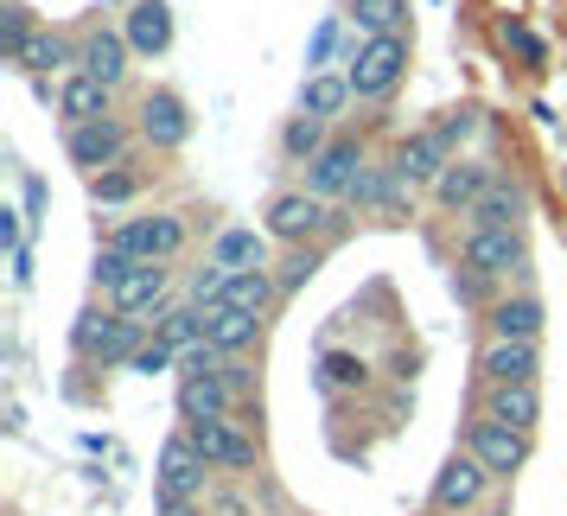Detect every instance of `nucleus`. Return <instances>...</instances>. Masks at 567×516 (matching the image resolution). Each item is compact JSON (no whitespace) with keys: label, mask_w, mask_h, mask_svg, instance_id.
Wrapping results in <instances>:
<instances>
[{"label":"nucleus","mask_w":567,"mask_h":516,"mask_svg":"<svg viewBox=\"0 0 567 516\" xmlns=\"http://www.w3.org/2000/svg\"><path fill=\"white\" fill-rule=\"evenodd\" d=\"M344 78H351V96H358V103H383L389 90L409 78V39H402V32H395V39H358Z\"/></svg>","instance_id":"obj_1"},{"label":"nucleus","mask_w":567,"mask_h":516,"mask_svg":"<svg viewBox=\"0 0 567 516\" xmlns=\"http://www.w3.org/2000/svg\"><path fill=\"white\" fill-rule=\"evenodd\" d=\"M338 210L319 198V192H275L268 198V210H261V230H268V242H287V249H307L319 230H332Z\"/></svg>","instance_id":"obj_2"},{"label":"nucleus","mask_w":567,"mask_h":516,"mask_svg":"<svg viewBox=\"0 0 567 516\" xmlns=\"http://www.w3.org/2000/svg\"><path fill=\"white\" fill-rule=\"evenodd\" d=\"M275 293H281V281H275V268H243V275H198V287H192V307H205V312H268L275 307Z\"/></svg>","instance_id":"obj_3"},{"label":"nucleus","mask_w":567,"mask_h":516,"mask_svg":"<svg viewBox=\"0 0 567 516\" xmlns=\"http://www.w3.org/2000/svg\"><path fill=\"white\" fill-rule=\"evenodd\" d=\"M71 344H78V358L90 363H134V351L147 344V319H122V312H83L78 332H71Z\"/></svg>","instance_id":"obj_4"},{"label":"nucleus","mask_w":567,"mask_h":516,"mask_svg":"<svg viewBox=\"0 0 567 516\" xmlns=\"http://www.w3.org/2000/svg\"><path fill=\"white\" fill-rule=\"evenodd\" d=\"M185 236H192V224L179 210H154V217H128L122 230H109V249L128 261H173L185 249Z\"/></svg>","instance_id":"obj_5"},{"label":"nucleus","mask_w":567,"mask_h":516,"mask_svg":"<svg viewBox=\"0 0 567 516\" xmlns=\"http://www.w3.org/2000/svg\"><path fill=\"white\" fill-rule=\"evenodd\" d=\"M154 491L159 497H179V504H205L210 491V460L192 446V434H173L159 446V465H154Z\"/></svg>","instance_id":"obj_6"},{"label":"nucleus","mask_w":567,"mask_h":516,"mask_svg":"<svg viewBox=\"0 0 567 516\" xmlns=\"http://www.w3.org/2000/svg\"><path fill=\"white\" fill-rule=\"evenodd\" d=\"M460 261L478 281H511L529 268V242H523V230H465Z\"/></svg>","instance_id":"obj_7"},{"label":"nucleus","mask_w":567,"mask_h":516,"mask_svg":"<svg viewBox=\"0 0 567 516\" xmlns=\"http://www.w3.org/2000/svg\"><path fill=\"white\" fill-rule=\"evenodd\" d=\"M465 453L485 465L497 485H504V478H516V472L529 465V434H516V427H504V421L478 414V421L465 427Z\"/></svg>","instance_id":"obj_8"},{"label":"nucleus","mask_w":567,"mask_h":516,"mask_svg":"<svg viewBox=\"0 0 567 516\" xmlns=\"http://www.w3.org/2000/svg\"><path fill=\"white\" fill-rule=\"evenodd\" d=\"M491 478L485 465L472 460V453H453V460L434 472V491H427V504H434V516H460V510H478L491 497Z\"/></svg>","instance_id":"obj_9"},{"label":"nucleus","mask_w":567,"mask_h":516,"mask_svg":"<svg viewBox=\"0 0 567 516\" xmlns=\"http://www.w3.org/2000/svg\"><path fill=\"white\" fill-rule=\"evenodd\" d=\"M64 154H71V166H83L90 179H96V173H109V166H128V122L103 115V122L64 128Z\"/></svg>","instance_id":"obj_10"},{"label":"nucleus","mask_w":567,"mask_h":516,"mask_svg":"<svg viewBox=\"0 0 567 516\" xmlns=\"http://www.w3.org/2000/svg\"><path fill=\"white\" fill-rule=\"evenodd\" d=\"M185 434H192V446H198L217 472H256V460H261L256 434H249L236 414H224V421H192Z\"/></svg>","instance_id":"obj_11"},{"label":"nucleus","mask_w":567,"mask_h":516,"mask_svg":"<svg viewBox=\"0 0 567 516\" xmlns=\"http://www.w3.org/2000/svg\"><path fill=\"white\" fill-rule=\"evenodd\" d=\"M230 363V358H224ZM224 363L217 370H179V414L185 427L192 421H224V414H236V383L224 376Z\"/></svg>","instance_id":"obj_12"},{"label":"nucleus","mask_w":567,"mask_h":516,"mask_svg":"<svg viewBox=\"0 0 567 516\" xmlns=\"http://www.w3.org/2000/svg\"><path fill=\"white\" fill-rule=\"evenodd\" d=\"M363 173H370V166H363L358 141H332V147L307 166V192H319L326 205H338V198H351V192L363 185Z\"/></svg>","instance_id":"obj_13"},{"label":"nucleus","mask_w":567,"mask_h":516,"mask_svg":"<svg viewBox=\"0 0 567 516\" xmlns=\"http://www.w3.org/2000/svg\"><path fill=\"white\" fill-rule=\"evenodd\" d=\"M166 287H173V268H166V261H134L128 275L115 281V293H109V312L141 319V312H154L159 300H166Z\"/></svg>","instance_id":"obj_14"},{"label":"nucleus","mask_w":567,"mask_h":516,"mask_svg":"<svg viewBox=\"0 0 567 516\" xmlns=\"http://www.w3.org/2000/svg\"><path fill=\"white\" fill-rule=\"evenodd\" d=\"M491 179H497L491 159H453V166L440 173V185H434V205L453 210V217H472V205L491 192Z\"/></svg>","instance_id":"obj_15"},{"label":"nucleus","mask_w":567,"mask_h":516,"mask_svg":"<svg viewBox=\"0 0 567 516\" xmlns=\"http://www.w3.org/2000/svg\"><path fill=\"white\" fill-rule=\"evenodd\" d=\"M542 300L536 293H504L485 307V338H504V344H536L542 338Z\"/></svg>","instance_id":"obj_16"},{"label":"nucleus","mask_w":567,"mask_h":516,"mask_svg":"<svg viewBox=\"0 0 567 516\" xmlns=\"http://www.w3.org/2000/svg\"><path fill=\"white\" fill-rule=\"evenodd\" d=\"M523 210H529V192H523V179L497 173V179H491V192L472 205L465 230H523Z\"/></svg>","instance_id":"obj_17"},{"label":"nucleus","mask_w":567,"mask_h":516,"mask_svg":"<svg viewBox=\"0 0 567 516\" xmlns=\"http://www.w3.org/2000/svg\"><path fill=\"white\" fill-rule=\"evenodd\" d=\"M542 376V351L536 344H504V338H485L478 351V383L497 389V383H536Z\"/></svg>","instance_id":"obj_18"},{"label":"nucleus","mask_w":567,"mask_h":516,"mask_svg":"<svg viewBox=\"0 0 567 516\" xmlns=\"http://www.w3.org/2000/svg\"><path fill=\"white\" fill-rule=\"evenodd\" d=\"M141 134H147V147H159V154H173V147L192 141V115H185V103L173 90H154L141 103Z\"/></svg>","instance_id":"obj_19"},{"label":"nucleus","mask_w":567,"mask_h":516,"mask_svg":"<svg viewBox=\"0 0 567 516\" xmlns=\"http://www.w3.org/2000/svg\"><path fill=\"white\" fill-rule=\"evenodd\" d=\"M446 166H453V147H446V141H440L434 128L409 134V141L395 147V173H402V179H409V185H427V192H434V185H440V173H446Z\"/></svg>","instance_id":"obj_20"},{"label":"nucleus","mask_w":567,"mask_h":516,"mask_svg":"<svg viewBox=\"0 0 567 516\" xmlns=\"http://www.w3.org/2000/svg\"><path fill=\"white\" fill-rule=\"evenodd\" d=\"M478 414L504 421V427H516V434H536V421H542V389H536V383H497V389H485Z\"/></svg>","instance_id":"obj_21"},{"label":"nucleus","mask_w":567,"mask_h":516,"mask_svg":"<svg viewBox=\"0 0 567 516\" xmlns=\"http://www.w3.org/2000/svg\"><path fill=\"white\" fill-rule=\"evenodd\" d=\"M128 58H134V45L122 39V32H90V39L78 45V71L83 78H96V83H109V90H122Z\"/></svg>","instance_id":"obj_22"},{"label":"nucleus","mask_w":567,"mask_h":516,"mask_svg":"<svg viewBox=\"0 0 567 516\" xmlns=\"http://www.w3.org/2000/svg\"><path fill=\"white\" fill-rule=\"evenodd\" d=\"M58 115H64V128H83V122H103V115H115V90L96 78H83V71H71L64 78V90H58Z\"/></svg>","instance_id":"obj_23"},{"label":"nucleus","mask_w":567,"mask_h":516,"mask_svg":"<svg viewBox=\"0 0 567 516\" xmlns=\"http://www.w3.org/2000/svg\"><path fill=\"white\" fill-rule=\"evenodd\" d=\"M122 39H128L141 58H159L173 45V7H166V0H134L128 20H122Z\"/></svg>","instance_id":"obj_24"},{"label":"nucleus","mask_w":567,"mask_h":516,"mask_svg":"<svg viewBox=\"0 0 567 516\" xmlns=\"http://www.w3.org/2000/svg\"><path fill=\"white\" fill-rule=\"evenodd\" d=\"M205 344L210 351H224V358H243V351H256L261 344V312H205Z\"/></svg>","instance_id":"obj_25"},{"label":"nucleus","mask_w":567,"mask_h":516,"mask_svg":"<svg viewBox=\"0 0 567 516\" xmlns=\"http://www.w3.org/2000/svg\"><path fill=\"white\" fill-rule=\"evenodd\" d=\"M217 275H243V268H268V230H224L210 242V261Z\"/></svg>","instance_id":"obj_26"},{"label":"nucleus","mask_w":567,"mask_h":516,"mask_svg":"<svg viewBox=\"0 0 567 516\" xmlns=\"http://www.w3.org/2000/svg\"><path fill=\"white\" fill-rule=\"evenodd\" d=\"M351 103V78H338V71H312L300 83V115H319V122H338Z\"/></svg>","instance_id":"obj_27"},{"label":"nucleus","mask_w":567,"mask_h":516,"mask_svg":"<svg viewBox=\"0 0 567 516\" xmlns=\"http://www.w3.org/2000/svg\"><path fill=\"white\" fill-rule=\"evenodd\" d=\"M351 27L363 39H395L409 27V0H351Z\"/></svg>","instance_id":"obj_28"},{"label":"nucleus","mask_w":567,"mask_h":516,"mask_svg":"<svg viewBox=\"0 0 567 516\" xmlns=\"http://www.w3.org/2000/svg\"><path fill=\"white\" fill-rule=\"evenodd\" d=\"M159 344H173V351H198L205 344V307H173V312H159V326H154Z\"/></svg>","instance_id":"obj_29"},{"label":"nucleus","mask_w":567,"mask_h":516,"mask_svg":"<svg viewBox=\"0 0 567 516\" xmlns=\"http://www.w3.org/2000/svg\"><path fill=\"white\" fill-rule=\"evenodd\" d=\"M326 147H332V141H326V122H319V115H293L281 128V154L293 159V166H312Z\"/></svg>","instance_id":"obj_30"},{"label":"nucleus","mask_w":567,"mask_h":516,"mask_svg":"<svg viewBox=\"0 0 567 516\" xmlns=\"http://www.w3.org/2000/svg\"><path fill=\"white\" fill-rule=\"evenodd\" d=\"M402 192H414V185L402 179L395 166H370V173H363V185H358V192H351V205H377V210H395V205H402Z\"/></svg>","instance_id":"obj_31"},{"label":"nucleus","mask_w":567,"mask_h":516,"mask_svg":"<svg viewBox=\"0 0 567 516\" xmlns=\"http://www.w3.org/2000/svg\"><path fill=\"white\" fill-rule=\"evenodd\" d=\"M64 64H78V52L58 39V32H32L27 58H20V71H64Z\"/></svg>","instance_id":"obj_32"},{"label":"nucleus","mask_w":567,"mask_h":516,"mask_svg":"<svg viewBox=\"0 0 567 516\" xmlns=\"http://www.w3.org/2000/svg\"><path fill=\"white\" fill-rule=\"evenodd\" d=\"M90 198L96 205H128V198H141V173L134 166H109V173L90 179Z\"/></svg>","instance_id":"obj_33"},{"label":"nucleus","mask_w":567,"mask_h":516,"mask_svg":"<svg viewBox=\"0 0 567 516\" xmlns=\"http://www.w3.org/2000/svg\"><path fill=\"white\" fill-rule=\"evenodd\" d=\"M363 376H370V363L351 358V351H326L319 358V389H363Z\"/></svg>","instance_id":"obj_34"},{"label":"nucleus","mask_w":567,"mask_h":516,"mask_svg":"<svg viewBox=\"0 0 567 516\" xmlns=\"http://www.w3.org/2000/svg\"><path fill=\"white\" fill-rule=\"evenodd\" d=\"M319 268H326V249H312V242H307V249H287V256H281L275 281H281V293H293V287H307Z\"/></svg>","instance_id":"obj_35"},{"label":"nucleus","mask_w":567,"mask_h":516,"mask_svg":"<svg viewBox=\"0 0 567 516\" xmlns=\"http://www.w3.org/2000/svg\"><path fill=\"white\" fill-rule=\"evenodd\" d=\"M27 45H32V20H27V7H20V0H7V7H0V52L20 64V58H27Z\"/></svg>","instance_id":"obj_36"},{"label":"nucleus","mask_w":567,"mask_h":516,"mask_svg":"<svg viewBox=\"0 0 567 516\" xmlns=\"http://www.w3.org/2000/svg\"><path fill=\"white\" fill-rule=\"evenodd\" d=\"M173 363H179V351H173V344H159V338H147V344H141V351H134V376H159V370H173Z\"/></svg>","instance_id":"obj_37"},{"label":"nucleus","mask_w":567,"mask_h":516,"mask_svg":"<svg viewBox=\"0 0 567 516\" xmlns=\"http://www.w3.org/2000/svg\"><path fill=\"white\" fill-rule=\"evenodd\" d=\"M440 141H446V147H460V141H472V134H478V109H453V115H446V122H440Z\"/></svg>","instance_id":"obj_38"},{"label":"nucleus","mask_w":567,"mask_h":516,"mask_svg":"<svg viewBox=\"0 0 567 516\" xmlns=\"http://www.w3.org/2000/svg\"><path fill=\"white\" fill-rule=\"evenodd\" d=\"M332 45H338V20H319V32H312V58H307V64H326V58H332Z\"/></svg>","instance_id":"obj_39"},{"label":"nucleus","mask_w":567,"mask_h":516,"mask_svg":"<svg viewBox=\"0 0 567 516\" xmlns=\"http://www.w3.org/2000/svg\"><path fill=\"white\" fill-rule=\"evenodd\" d=\"M154 516H205V504H179V497H159L154 491Z\"/></svg>","instance_id":"obj_40"},{"label":"nucleus","mask_w":567,"mask_h":516,"mask_svg":"<svg viewBox=\"0 0 567 516\" xmlns=\"http://www.w3.org/2000/svg\"><path fill=\"white\" fill-rule=\"evenodd\" d=\"M109 7H134V0H109Z\"/></svg>","instance_id":"obj_41"},{"label":"nucleus","mask_w":567,"mask_h":516,"mask_svg":"<svg viewBox=\"0 0 567 516\" xmlns=\"http://www.w3.org/2000/svg\"><path fill=\"white\" fill-rule=\"evenodd\" d=\"M460 516H478V510H460Z\"/></svg>","instance_id":"obj_42"}]
</instances>
